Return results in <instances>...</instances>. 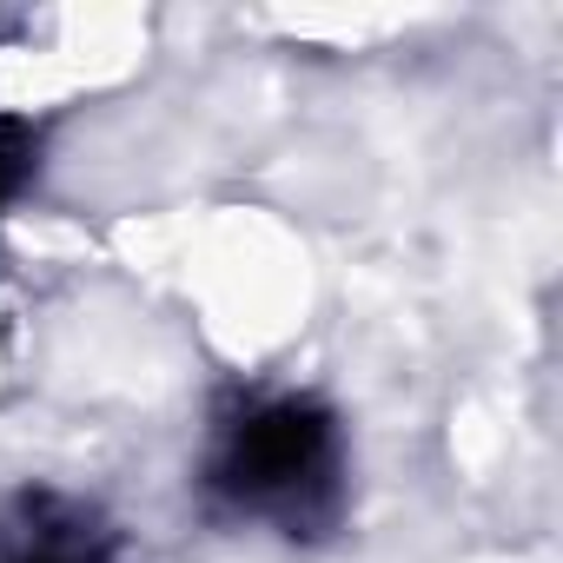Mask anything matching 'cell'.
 Wrapping results in <instances>:
<instances>
[{
    "label": "cell",
    "instance_id": "cell-1",
    "mask_svg": "<svg viewBox=\"0 0 563 563\" xmlns=\"http://www.w3.org/2000/svg\"><path fill=\"white\" fill-rule=\"evenodd\" d=\"M206 490L232 517L286 537H325L345 510V431L319 398L299 391L245 398L212 431Z\"/></svg>",
    "mask_w": 563,
    "mask_h": 563
},
{
    "label": "cell",
    "instance_id": "cell-2",
    "mask_svg": "<svg viewBox=\"0 0 563 563\" xmlns=\"http://www.w3.org/2000/svg\"><path fill=\"white\" fill-rule=\"evenodd\" d=\"M0 563H120V537L67 490H21L0 510Z\"/></svg>",
    "mask_w": 563,
    "mask_h": 563
},
{
    "label": "cell",
    "instance_id": "cell-3",
    "mask_svg": "<svg viewBox=\"0 0 563 563\" xmlns=\"http://www.w3.org/2000/svg\"><path fill=\"white\" fill-rule=\"evenodd\" d=\"M27 166H34V140H27V126H14V120H0V206H8V199L21 192Z\"/></svg>",
    "mask_w": 563,
    "mask_h": 563
}]
</instances>
